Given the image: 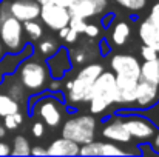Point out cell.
<instances>
[{
  "label": "cell",
  "mask_w": 159,
  "mask_h": 157,
  "mask_svg": "<svg viewBox=\"0 0 159 157\" xmlns=\"http://www.w3.org/2000/svg\"><path fill=\"white\" fill-rule=\"evenodd\" d=\"M14 76L19 79V82L25 86V89L30 94L45 91L51 80L45 59L37 55L36 52L25 57L19 63V66L14 71Z\"/></svg>",
  "instance_id": "cell-1"
},
{
  "label": "cell",
  "mask_w": 159,
  "mask_h": 157,
  "mask_svg": "<svg viewBox=\"0 0 159 157\" xmlns=\"http://www.w3.org/2000/svg\"><path fill=\"white\" fill-rule=\"evenodd\" d=\"M0 42L6 52H20L28 42L23 23L9 12V0H0Z\"/></svg>",
  "instance_id": "cell-2"
},
{
  "label": "cell",
  "mask_w": 159,
  "mask_h": 157,
  "mask_svg": "<svg viewBox=\"0 0 159 157\" xmlns=\"http://www.w3.org/2000/svg\"><path fill=\"white\" fill-rule=\"evenodd\" d=\"M104 71L102 63L93 62L79 69V72L71 79V86L68 91H65V103L80 105L90 100V93L94 80L99 77V74Z\"/></svg>",
  "instance_id": "cell-3"
},
{
  "label": "cell",
  "mask_w": 159,
  "mask_h": 157,
  "mask_svg": "<svg viewBox=\"0 0 159 157\" xmlns=\"http://www.w3.org/2000/svg\"><path fill=\"white\" fill-rule=\"evenodd\" d=\"M117 99V85L116 76L113 71H102L99 77L94 80L90 93V112L91 114H102L107 108L116 103Z\"/></svg>",
  "instance_id": "cell-4"
},
{
  "label": "cell",
  "mask_w": 159,
  "mask_h": 157,
  "mask_svg": "<svg viewBox=\"0 0 159 157\" xmlns=\"http://www.w3.org/2000/svg\"><path fill=\"white\" fill-rule=\"evenodd\" d=\"M65 111V96L60 91L47 93L31 108V116H39V119L50 128L60 126Z\"/></svg>",
  "instance_id": "cell-5"
},
{
  "label": "cell",
  "mask_w": 159,
  "mask_h": 157,
  "mask_svg": "<svg viewBox=\"0 0 159 157\" xmlns=\"http://www.w3.org/2000/svg\"><path fill=\"white\" fill-rule=\"evenodd\" d=\"M98 120L91 114H73L62 125V137H66L79 145L94 140Z\"/></svg>",
  "instance_id": "cell-6"
},
{
  "label": "cell",
  "mask_w": 159,
  "mask_h": 157,
  "mask_svg": "<svg viewBox=\"0 0 159 157\" xmlns=\"http://www.w3.org/2000/svg\"><path fill=\"white\" fill-rule=\"evenodd\" d=\"M116 114L120 117V120H122L127 133L131 136V139H136L139 142H148L158 129L145 116H142L138 111H130L128 108H120Z\"/></svg>",
  "instance_id": "cell-7"
},
{
  "label": "cell",
  "mask_w": 159,
  "mask_h": 157,
  "mask_svg": "<svg viewBox=\"0 0 159 157\" xmlns=\"http://www.w3.org/2000/svg\"><path fill=\"white\" fill-rule=\"evenodd\" d=\"M39 19L53 31H59L63 26H68L70 23V11L66 6L54 5V3H43L40 5V14Z\"/></svg>",
  "instance_id": "cell-8"
},
{
  "label": "cell",
  "mask_w": 159,
  "mask_h": 157,
  "mask_svg": "<svg viewBox=\"0 0 159 157\" xmlns=\"http://www.w3.org/2000/svg\"><path fill=\"white\" fill-rule=\"evenodd\" d=\"M110 68L114 76H122L128 79L139 80L141 62L136 55L131 54H114L110 60Z\"/></svg>",
  "instance_id": "cell-9"
},
{
  "label": "cell",
  "mask_w": 159,
  "mask_h": 157,
  "mask_svg": "<svg viewBox=\"0 0 159 157\" xmlns=\"http://www.w3.org/2000/svg\"><path fill=\"white\" fill-rule=\"evenodd\" d=\"M51 79H65L68 72H71L74 63L71 60V54L66 46H59L57 51L45 59Z\"/></svg>",
  "instance_id": "cell-10"
},
{
  "label": "cell",
  "mask_w": 159,
  "mask_h": 157,
  "mask_svg": "<svg viewBox=\"0 0 159 157\" xmlns=\"http://www.w3.org/2000/svg\"><path fill=\"white\" fill-rule=\"evenodd\" d=\"M101 134L105 140H110V142H114V143H122V145H128L133 139L131 136L127 133L120 117L117 114H111L110 119L104 122V126L101 129Z\"/></svg>",
  "instance_id": "cell-11"
},
{
  "label": "cell",
  "mask_w": 159,
  "mask_h": 157,
  "mask_svg": "<svg viewBox=\"0 0 159 157\" xmlns=\"http://www.w3.org/2000/svg\"><path fill=\"white\" fill-rule=\"evenodd\" d=\"M79 156H128V151L124 150L119 143L114 142H96L91 140L85 145H80Z\"/></svg>",
  "instance_id": "cell-12"
},
{
  "label": "cell",
  "mask_w": 159,
  "mask_h": 157,
  "mask_svg": "<svg viewBox=\"0 0 159 157\" xmlns=\"http://www.w3.org/2000/svg\"><path fill=\"white\" fill-rule=\"evenodd\" d=\"M107 8V0H73L68 6L71 17L91 19L101 15Z\"/></svg>",
  "instance_id": "cell-13"
},
{
  "label": "cell",
  "mask_w": 159,
  "mask_h": 157,
  "mask_svg": "<svg viewBox=\"0 0 159 157\" xmlns=\"http://www.w3.org/2000/svg\"><path fill=\"white\" fill-rule=\"evenodd\" d=\"M9 12L20 22L37 20L40 3L37 0H9Z\"/></svg>",
  "instance_id": "cell-14"
},
{
  "label": "cell",
  "mask_w": 159,
  "mask_h": 157,
  "mask_svg": "<svg viewBox=\"0 0 159 157\" xmlns=\"http://www.w3.org/2000/svg\"><path fill=\"white\" fill-rule=\"evenodd\" d=\"M158 99H159L158 85H153V83L139 80L138 82V86H136V99H134V103H133L136 108H128V109H131V111L145 109V108L152 106Z\"/></svg>",
  "instance_id": "cell-15"
},
{
  "label": "cell",
  "mask_w": 159,
  "mask_h": 157,
  "mask_svg": "<svg viewBox=\"0 0 159 157\" xmlns=\"http://www.w3.org/2000/svg\"><path fill=\"white\" fill-rule=\"evenodd\" d=\"M33 52H34V46L31 42H26V45L23 46V50L20 52H6L0 59V83L8 74H12L16 71V68L25 57L31 55Z\"/></svg>",
  "instance_id": "cell-16"
},
{
  "label": "cell",
  "mask_w": 159,
  "mask_h": 157,
  "mask_svg": "<svg viewBox=\"0 0 159 157\" xmlns=\"http://www.w3.org/2000/svg\"><path fill=\"white\" fill-rule=\"evenodd\" d=\"M139 80L116 76V85H117V99L116 103L120 106H131L136 99V86Z\"/></svg>",
  "instance_id": "cell-17"
},
{
  "label": "cell",
  "mask_w": 159,
  "mask_h": 157,
  "mask_svg": "<svg viewBox=\"0 0 159 157\" xmlns=\"http://www.w3.org/2000/svg\"><path fill=\"white\" fill-rule=\"evenodd\" d=\"M0 88H2L6 94H9L14 100H17V102L20 103V106H22V105L26 106L30 93H28V91L25 89V86L19 82V79L14 76V72H12V74H8V76L2 80Z\"/></svg>",
  "instance_id": "cell-18"
},
{
  "label": "cell",
  "mask_w": 159,
  "mask_h": 157,
  "mask_svg": "<svg viewBox=\"0 0 159 157\" xmlns=\"http://www.w3.org/2000/svg\"><path fill=\"white\" fill-rule=\"evenodd\" d=\"M79 143L66 137H60L51 142V145L47 148V156H79Z\"/></svg>",
  "instance_id": "cell-19"
},
{
  "label": "cell",
  "mask_w": 159,
  "mask_h": 157,
  "mask_svg": "<svg viewBox=\"0 0 159 157\" xmlns=\"http://www.w3.org/2000/svg\"><path fill=\"white\" fill-rule=\"evenodd\" d=\"M138 34L144 45H148L159 52V28L152 20L145 19L144 22H141Z\"/></svg>",
  "instance_id": "cell-20"
},
{
  "label": "cell",
  "mask_w": 159,
  "mask_h": 157,
  "mask_svg": "<svg viewBox=\"0 0 159 157\" xmlns=\"http://www.w3.org/2000/svg\"><path fill=\"white\" fill-rule=\"evenodd\" d=\"M139 80L148 82V83H153V85L159 86V55L156 59L144 60V63H141Z\"/></svg>",
  "instance_id": "cell-21"
},
{
  "label": "cell",
  "mask_w": 159,
  "mask_h": 157,
  "mask_svg": "<svg viewBox=\"0 0 159 157\" xmlns=\"http://www.w3.org/2000/svg\"><path fill=\"white\" fill-rule=\"evenodd\" d=\"M130 34H131V28H130L128 22L119 20L113 25L110 36H111V42L116 46H124L127 43V40L130 39Z\"/></svg>",
  "instance_id": "cell-22"
},
{
  "label": "cell",
  "mask_w": 159,
  "mask_h": 157,
  "mask_svg": "<svg viewBox=\"0 0 159 157\" xmlns=\"http://www.w3.org/2000/svg\"><path fill=\"white\" fill-rule=\"evenodd\" d=\"M20 109H22L20 103L17 100H14L9 94H6L0 88V117H5L8 114H14Z\"/></svg>",
  "instance_id": "cell-23"
},
{
  "label": "cell",
  "mask_w": 159,
  "mask_h": 157,
  "mask_svg": "<svg viewBox=\"0 0 159 157\" xmlns=\"http://www.w3.org/2000/svg\"><path fill=\"white\" fill-rule=\"evenodd\" d=\"M31 145L25 136H16L11 145V156H30Z\"/></svg>",
  "instance_id": "cell-24"
},
{
  "label": "cell",
  "mask_w": 159,
  "mask_h": 157,
  "mask_svg": "<svg viewBox=\"0 0 159 157\" xmlns=\"http://www.w3.org/2000/svg\"><path fill=\"white\" fill-rule=\"evenodd\" d=\"M23 23V31L28 36L30 40H39L43 36V28L37 20H28V22H22Z\"/></svg>",
  "instance_id": "cell-25"
},
{
  "label": "cell",
  "mask_w": 159,
  "mask_h": 157,
  "mask_svg": "<svg viewBox=\"0 0 159 157\" xmlns=\"http://www.w3.org/2000/svg\"><path fill=\"white\" fill-rule=\"evenodd\" d=\"M60 45L54 40V39H43V40H40V43L37 45V50H39V52H40V55L42 57H48V55H51L53 52L57 51V48H59Z\"/></svg>",
  "instance_id": "cell-26"
},
{
  "label": "cell",
  "mask_w": 159,
  "mask_h": 157,
  "mask_svg": "<svg viewBox=\"0 0 159 157\" xmlns=\"http://www.w3.org/2000/svg\"><path fill=\"white\" fill-rule=\"evenodd\" d=\"M114 2L128 12H141L147 5V0H114Z\"/></svg>",
  "instance_id": "cell-27"
},
{
  "label": "cell",
  "mask_w": 159,
  "mask_h": 157,
  "mask_svg": "<svg viewBox=\"0 0 159 157\" xmlns=\"http://www.w3.org/2000/svg\"><path fill=\"white\" fill-rule=\"evenodd\" d=\"M130 111H131V109H130ZM138 112H141L142 116H145L159 129V99L152 105V106H148V108H145V109H141V111H138Z\"/></svg>",
  "instance_id": "cell-28"
},
{
  "label": "cell",
  "mask_w": 159,
  "mask_h": 157,
  "mask_svg": "<svg viewBox=\"0 0 159 157\" xmlns=\"http://www.w3.org/2000/svg\"><path fill=\"white\" fill-rule=\"evenodd\" d=\"M68 26H70L71 29H74L77 34H84L85 26H87V20H85V19H80V17H71Z\"/></svg>",
  "instance_id": "cell-29"
},
{
  "label": "cell",
  "mask_w": 159,
  "mask_h": 157,
  "mask_svg": "<svg viewBox=\"0 0 159 157\" xmlns=\"http://www.w3.org/2000/svg\"><path fill=\"white\" fill-rule=\"evenodd\" d=\"M141 57H142L144 60L156 59V57H158V51H156L155 48L148 46V45H142V48H141Z\"/></svg>",
  "instance_id": "cell-30"
},
{
  "label": "cell",
  "mask_w": 159,
  "mask_h": 157,
  "mask_svg": "<svg viewBox=\"0 0 159 157\" xmlns=\"http://www.w3.org/2000/svg\"><path fill=\"white\" fill-rule=\"evenodd\" d=\"M84 34H85L87 37H90V39H96V37L101 34V28H99L98 25H94V23H87Z\"/></svg>",
  "instance_id": "cell-31"
},
{
  "label": "cell",
  "mask_w": 159,
  "mask_h": 157,
  "mask_svg": "<svg viewBox=\"0 0 159 157\" xmlns=\"http://www.w3.org/2000/svg\"><path fill=\"white\" fill-rule=\"evenodd\" d=\"M70 54L73 55V57H71L73 63L82 65V63H84V62L87 60V52L84 51L82 48H79V50H76V51H70Z\"/></svg>",
  "instance_id": "cell-32"
},
{
  "label": "cell",
  "mask_w": 159,
  "mask_h": 157,
  "mask_svg": "<svg viewBox=\"0 0 159 157\" xmlns=\"http://www.w3.org/2000/svg\"><path fill=\"white\" fill-rule=\"evenodd\" d=\"M31 133H33V136H34V137H42V136H43V133H45V123H43L42 120H37V122L33 125Z\"/></svg>",
  "instance_id": "cell-33"
},
{
  "label": "cell",
  "mask_w": 159,
  "mask_h": 157,
  "mask_svg": "<svg viewBox=\"0 0 159 157\" xmlns=\"http://www.w3.org/2000/svg\"><path fill=\"white\" fill-rule=\"evenodd\" d=\"M99 55H102V57H105L108 55L110 52H111V43L107 40V39H102L101 42H99Z\"/></svg>",
  "instance_id": "cell-34"
},
{
  "label": "cell",
  "mask_w": 159,
  "mask_h": 157,
  "mask_svg": "<svg viewBox=\"0 0 159 157\" xmlns=\"http://www.w3.org/2000/svg\"><path fill=\"white\" fill-rule=\"evenodd\" d=\"M3 125H5V128H6V129H9V131H11V129H16V128L19 126L12 114H8V116H5V117H3Z\"/></svg>",
  "instance_id": "cell-35"
},
{
  "label": "cell",
  "mask_w": 159,
  "mask_h": 157,
  "mask_svg": "<svg viewBox=\"0 0 159 157\" xmlns=\"http://www.w3.org/2000/svg\"><path fill=\"white\" fill-rule=\"evenodd\" d=\"M147 19L152 20V22L159 28V2L156 5H153V8H152V11H150V14H148Z\"/></svg>",
  "instance_id": "cell-36"
},
{
  "label": "cell",
  "mask_w": 159,
  "mask_h": 157,
  "mask_svg": "<svg viewBox=\"0 0 159 157\" xmlns=\"http://www.w3.org/2000/svg\"><path fill=\"white\" fill-rule=\"evenodd\" d=\"M62 80H63V79H51V80H50V83H48V88H47V89H48L50 93L60 91V89H62V85H63V83H62Z\"/></svg>",
  "instance_id": "cell-37"
},
{
  "label": "cell",
  "mask_w": 159,
  "mask_h": 157,
  "mask_svg": "<svg viewBox=\"0 0 159 157\" xmlns=\"http://www.w3.org/2000/svg\"><path fill=\"white\" fill-rule=\"evenodd\" d=\"M150 140H152V142H150L152 150H153L156 154H159V129H156V133L153 134V137H152Z\"/></svg>",
  "instance_id": "cell-38"
},
{
  "label": "cell",
  "mask_w": 159,
  "mask_h": 157,
  "mask_svg": "<svg viewBox=\"0 0 159 157\" xmlns=\"http://www.w3.org/2000/svg\"><path fill=\"white\" fill-rule=\"evenodd\" d=\"M77 37H79V34H77L74 29H71V28H70V31L66 33V36L63 37V40H65V42L70 45V43H74V42L77 40Z\"/></svg>",
  "instance_id": "cell-39"
},
{
  "label": "cell",
  "mask_w": 159,
  "mask_h": 157,
  "mask_svg": "<svg viewBox=\"0 0 159 157\" xmlns=\"http://www.w3.org/2000/svg\"><path fill=\"white\" fill-rule=\"evenodd\" d=\"M40 5H43V3H54V5H60V6H70L71 5V2L73 0H37Z\"/></svg>",
  "instance_id": "cell-40"
},
{
  "label": "cell",
  "mask_w": 159,
  "mask_h": 157,
  "mask_svg": "<svg viewBox=\"0 0 159 157\" xmlns=\"http://www.w3.org/2000/svg\"><path fill=\"white\" fill-rule=\"evenodd\" d=\"M113 20H114V14H113V12H107L105 15L102 17V20H101V25H102L104 28H110Z\"/></svg>",
  "instance_id": "cell-41"
},
{
  "label": "cell",
  "mask_w": 159,
  "mask_h": 157,
  "mask_svg": "<svg viewBox=\"0 0 159 157\" xmlns=\"http://www.w3.org/2000/svg\"><path fill=\"white\" fill-rule=\"evenodd\" d=\"M30 156H47V148H43L40 145H36V146L31 148Z\"/></svg>",
  "instance_id": "cell-42"
},
{
  "label": "cell",
  "mask_w": 159,
  "mask_h": 157,
  "mask_svg": "<svg viewBox=\"0 0 159 157\" xmlns=\"http://www.w3.org/2000/svg\"><path fill=\"white\" fill-rule=\"evenodd\" d=\"M9 154H11V145L0 140V156H9Z\"/></svg>",
  "instance_id": "cell-43"
},
{
  "label": "cell",
  "mask_w": 159,
  "mask_h": 157,
  "mask_svg": "<svg viewBox=\"0 0 159 157\" xmlns=\"http://www.w3.org/2000/svg\"><path fill=\"white\" fill-rule=\"evenodd\" d=\"M12 116H14V119H16L17 125H22V123H23V119H25V116L22 114V111H17V112H14Z\"/></svg>",
  "instance_id": "cell-44"
},
{
  "label": "cell",
  "mask_w": 159,
  "mask_h": 157,
  "mask_svg": "<svg viewBox=\"0 0 159 157\" xmlns=\"http://www.w3.org/2000/svg\"><path fill=\"white\" fill-rule=\"evenodd\" d=\"M68 31H70V26H63V28H60V29L57 31V33H59V37H60V39H63V37L66 36V33H68Z\"/></svg>",
  "instance_id": "cell-45"
},
{
  "label": "cell",
  "mask_w": 159,
  "mask_h": 157,
  "mask_svg": "<svg viewBox=\"0 0 159 157\" xmlns=\"http://www.w3.org/2000/svg\"><path fill=\"white\" fill-rule=\"evenodd\" d=\"M5 136H6V128L3 123H0V139H3Z\"/></svg>",
  "instance_id": "cell-46"
},
{
  "label": "cell",
  "mask_w": 159,
  "mask_h": 157,
  "mask_svg": "<svg viewBox=\"0 0 159 157\" xmlns=\"http://www.w3.org/2000/svg\"><path fill=\"white\" fill-rule=\"evenodd\" d=\"M5 54H6V51H5V46H3V43L0 42V59H2Z\"/></svg>",
  "instance_id": "cell-47"
},
{
  "label": "cell",
  "mask_w": 159,
  "mask_h": 157,
  "mask_svg": "<svg viewBox=\"0 0 159 157\" xmlns=\"http://www.w3.org/2000/svg\"><path fill=\"white\" fill-rule=\"evenodd\" d=\"M158 2H159V0H158Z\"/></svg>",
  "instance_id": "cell-48"
}]
</instances>
